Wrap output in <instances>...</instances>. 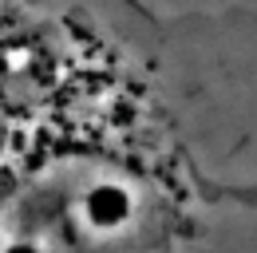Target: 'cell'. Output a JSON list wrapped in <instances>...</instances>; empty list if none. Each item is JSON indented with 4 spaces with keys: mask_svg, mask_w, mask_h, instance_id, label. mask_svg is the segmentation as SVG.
<instances>
[{
    "mask_svg": "<svg viewBox=\"0 0 257 253\" xmlns=\"http://www.w3.org/2000/svg\"><path fill=\"white\" fill-rule=\"evenodd\" d=\"M0 253H257V8L0 0Z\"/></svg>",
    "mask_w": 257,
    "mask_h": 253,
    "instance_id": "6da1fadb",
    "label": "cell"
}]
</instances>
